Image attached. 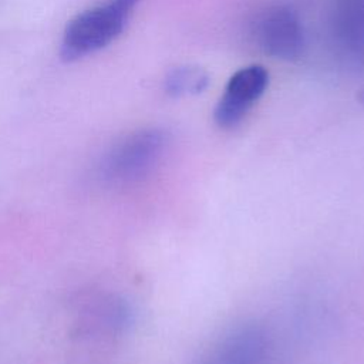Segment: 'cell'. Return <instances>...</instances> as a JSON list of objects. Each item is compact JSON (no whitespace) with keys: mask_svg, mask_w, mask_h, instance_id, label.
<instances>
[{"mask_svg":"<svg viewBox=\"0 0 364 364\" xmlns=\"http://www.w3.org/2000/svg\"><path fill=\"white\" fill-rule=\"evenodd\" d=\"M168 148V134L161 128H142L112 144L97 166L98 179L109 186H127L146 178Z\"/></svg>","mask_w":364,"mask_h":364,"instance_id":"1","label":"cell"},{"mask_svg":"<svg viewBox=\"0 0 364 364\" xmlns=\"http://www.w3.org/2000/svg\"><path fill=\"white\" fill-rule=\"evenodd\" d=\"M141 0H108L77 14L65 27L61 58L75 61L109 46L125 28Z\"/></svg>","mask_w":364,"mask_h":364,"instance_id":"2","label":"cell"},{"mask_svg":"<svg viewBox=\"0 0 364 364\" xmlns=\"http://www.w3.org/2000/svg\"><path fill=\"white\" fill-rule=\"evenodd\" d=\"M250 34L266 54L280 60H294L304 48V30L297 13L284 4L259 11L250 21Z\"/></svg>","mask_w":364,"mask_h":364,"instance_id":"3","label":"cell"},{"mask_svg":"<svg viewBox=\"0 0 364 364\" xmlns=\"http://www.w3.org/2000/svg\"><path fill=\"white\" fill-rule=\"evenodd\" d=\"M328 36L337 58L364 75V0H331Z\"/></svg>","mask_w":364,"mask_h":364,"instance_id":"4","label":"cell"},{"mask_svg":"<svg viewBox=\"0 0 364 364\" xmlns=\"http://www.w3.org/2000/svg\"><path fill=\"white\" fill-rule=\"evenodd\" d=\"M267 84L269 73L263 65L252 64L237 70L215 107V122L220 128L236 127L263 95Z\"/></svg>","mask_w":364,"mask_h":364,"instance_id":"5","label":"cell"},{"mask_svg":"<svg viewBox=\"0 0 364 364\" xmlns=\"http://www.w3.org/2000/svg\"><path fill=\"white\" fill-rule=\"evenodd\" d=\"M269 340L256 326L240 327L228 334L208 354L203 364H266Z\"/></svg>","mask_w":364,"mask_h":364,"instance_id":"6","label":"cell"},{"mask_svg":"<svg viewBox=\"0 0 364 364\" xmlns=\"http://www.w3.org/2000/svg\"><path fill=\"white\" fill-rule=\"evenodd\" d=\"M87 324L94 330L118 331L128 326L131 311L127 303L117 297H107L91 304V309L85 313Z\"/></svg>","mask_w":364,"mask_h":364,"instance_id":"7","label":"cell"},{"mask_svg":"<svg viewBox=\"0 0 364 364\" xmlns=\"http://www.w3.org/2000/svg\"><path fill=\"white\" fill-rule=\"evenodd\" d=\"M209 80L205 71L198 67L182 65L171 70L164 81L165 92L171 97H185L202 92Z\"/></svg>","mask_w":364,"mask_h":364,"instance_id":"8","label":"cell"}]
</instances>
